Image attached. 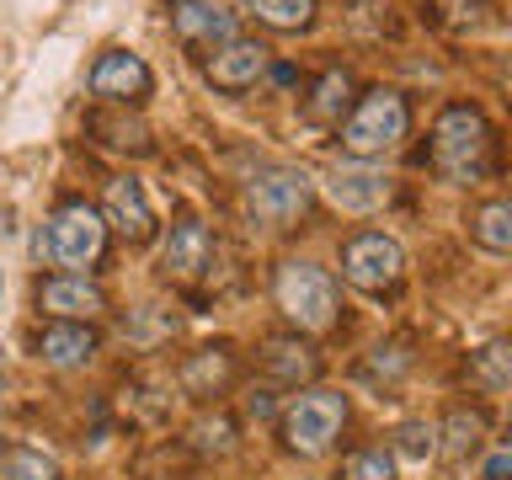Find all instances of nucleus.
<instances>
[{
    "instance_id": "obj_5",
    "label": "nucleus",
    "mask_w": 512,
    "mask_h": 480,
    "mask_svg": "<svg viewBox=\"0 0 512 480\" xmlns=\"http://www.w3.org/2000/svg\"><path fill=\"white\" fill-rule=\"evenodd\" d=\"M107 246V219L96 214L91 203H64L54 219H48V256H54L59 267H91L96 256Z\"/></svg>"
},
{
    "instance_id": "obj_4",
    "label": "nucleus",
    "mask_w": 512,
    "mask_h": 480,
    "mask_svg": "<svg viewBox=\"0 0 512 480\" xmlns=\"http://www.w3.org/2000/svg\"><path fill=\"white\" fill-rule=\"evenodd\" d=\"M342 422H347V400L336 390H310V395H299L294 406L283 411V438H288L294 454L315 459V454H326V448L336 443Z\"/></svg>"
},
{
    "instance_id": "obj_1",
    "label": "nucleus",
    "mask_w": 512,
    "mask_h": 480,
    "mask_svg": "<svg viewBox=\"0 0 512 480\" xmlns=\"http://www.w3.org/2000/svg\"><path fill=\"white\" fill-rule=\"evenodd\" d=\"M491 160V128L475 107H448L438 128H432V166L448 182H480Z\"/></svg>"
},
{
    "instance_id": "obj_2",
    "label": "nucleus",
    "mask_w": 512,
    "mask_h": 480,
    "mask_svg": "<svg viewBox=\"0 0 512 480\" xmlns=\"http://www.w3.org/2000/svg\"><path fill=\"white\" fill-rule=\"evenodd\" d=\"M272 294H278V310L294 320L299 331H326L336 320V283L315 262H283Z\"/></svg>"
},
{
    "instance_id": "obj_25",
    "label": "nucleus",
    "mask_w": 512,
    "mask_h": 480,
    "mask_svg": "<svg viewBox=\"0 0 512 480\" xmlns=\"http://www.w3.org/2000/svg\"><path fill=\"white\" fill-rule=\"evenodd\" d=\"M192 443H198L203 454H230V443H235V427L224 422V416H203V422L192 427Z\"/></svg>"
},
{
    "instance_id": "obj_27",
    "label": "nucleus",
    "mask_w": 512,
    "mask_h": 480,
    "mask_svg": "<svg viewBox=\"0 0 512 480\" xmlns=\"http://www.w3.org/2000/svg\"><path fill=\"white\" fill-rule=\"evenodd\" d=\"M486 480H512V454L491 459V464H486Z\"/></svg>"
},
{
    "instance_id": "obj_9",
    "label": "nucleus",
    "mask_w": 512,
    "mask_h": 480,
    "mask_svg": "<svg viewBox=\"0 0 512 480\" xmlns=\"http://www.w3.org/2000/svg\"><path fill=\"white\" fill-rule=\"evenodd\" d=\"M91 91L112 96V102H139V96H150V64L128 48H112L91 64Z\"/></svg>"
},
{
    "instance_id": "obj_26",
    "label": "nucleus",
    "mask_w": 512,
    "mask_h": 480,
    "mask_svg": "<svg viewBox=\"0 0 512 480\" xmlns=\"http://www.w3.org/2000/svg\"><path fill=\"white\" fill-rule=\"evenodd\" d=\"M432 438H438L432 427L406 422V427H400V454H406V459H422V454H432Z\"/></svg>"
},
{
    "instance_id": "obj_28",
    "label": "nucleus",
    "mask_w": 512,
    "mask_h": 480,
    "mask_svg": "<svg viewBox=\"0 0 512 480\" xmlns=\"http://www.w3.org/2000/svg\"><path fill=\"white\" fill-rule=\"evenodd\" d=\"M507 443H512V422H507Z\"/></svg>"
},
{
    "instance_id": "obj_22",
    "label": "nucleus",
    "mask_w": 512,
    "mask_h": 480,
    "mask_svg": "<svg viewBox=\"0 0 512 480\" xmlns=\"http://www.w3.org/2000/svg\"><path fill=\"white\" fill-rule=\"evenodd\" d=\"M352 102V80H347V70H331L326 80L315 86V102H310V118H320V123H331V118H342V107Z\"/></svg>"
},
{
    "instance_id": "obj_8",
    "label": "nucleus",
    "mask_w": 512,
    "mask_h": 480,
    "mask_svg": "<svg viewBox=\"0 0 512 480\" xmlns=\"http://www.w3.org/2000/svg\"><path fill=\"white\" fill-rule=\"evenodd\" d=\"M326 192H331V203L342 208V214H374V208L390 203V171L374 166V160H342V166H331L326 176Z\"/></svg>"
},
{
    "instance_id": "obj_17",
    "label": "nucleus",
    "mask_w": 512,
    "mask_h": 480,
    "mask_svg": "<svg viewBox=\"0 0 512 480\" xmlns=\"http://www.w3.org/2000/svg\"><path fill=\"white\" fill-rule=\"evenodd\" d=\"M224 379H230V352L224 347H203L182 363V390L187 395H214Z\"/></svg>"
},
{
    "instance_id": "obj_23",
    "label": "nucleus",
    "mask_w": 512,
    "mask_h": 480,
    "mask_svg": "<svg viewBox=\"0 0 512 480\" xmlns=\"http://www.w3.org/2000/svg\"><path fill=\"white\" fill-rule=\"evenodd\" d=\"M342 480H395V454L390 448H358V454H347Z\"/></svg>"
},
{
    "instance_id": "obj_14",
    "label": "nucleus",
    "mask_w": 512,
    "mask_h": 480,
    "mask_svg": "<svg viewBox=\"0 0 512 480\" xmlns=\"http://www.w3.org/2000/svg\"><path fill=\"white\" fill-rule=\"evenodd\" d=\"M208 251H214V240H208V230H203L198 219H176V224H171L166 267L176 272V278H198V272L208 267Z\"/></svg>"
},
{
    "instance_id": "obj_11",
    "label": "nucleus",
    "mask_w": 512,
    "mask_h": 480,
    "mask_svg": "<svg viewBox=\"0 0 512 480\" xmlns=\"http://www.w3.org/2000/svg\"><path fill=\"white\" fill-rule=\"evenodd\" d=\"M38 304H43L48 315H59V320H80V315H96V310H102L107 294H102L91 278H80V272H64V278L38 283Z\"/></svg>"
},
{
    "instance_id": "obj_13",
    "label": "nucleus",
    "mask_w": 512,
    "mask_h": 480,
    "mask_svg": "<svg viewBox=\"0 0 512 480\" xmlns=\"http://www.w3.org/2000/svg\"><path fill=\"white\" fill-rule=\"evenodd\" d=\"M171 27L182 43H235V16L208 6V0H176Z\"/></svg>"
},
{
    "instance_id": "obj_24",
    "label": "nucleus",
    "mask_w": 512,
    "mask_h": 480,
    "mask_svg": "<svg viewBox=\"0 0 512 480\" xmlns=\"http://www.w3.org/2000/svg\"><path fill=\"white\" fill-rule=\"evenodd\" d=\"M6 480H59L54 459H43L38 448H11L6 454Z\"/></svg>"
},
{
    "instance_id": "obj_7",
    "label": "nucleus",
    "mask_w": 512,
    "mask_h": 480,
    "mask_svg": "<svg viewBox=\"0 0 512 480\" xmlns=\"http://www.w3.org/2000/svg\"><path fill=\"white\" fill-rule=\"evenodd\" d=\"M310 176L304 171H288V166H278V171H262L256 182L246 187V208L262 224H272V230H283V224H294L304 208H310Z\"/></svg>"
},
{
    "instance_id": "obj_10",
    "label": "nucleus",
    "mask_w": 512,
    "mask_h": 480,
    "mask_svg": "<svg viewBox=\"0 0 512 480\" xmlns=\"http://www.w3.org/2000/svg\"><path fill=\"white\" fill-rule=\"evenodd\" d=\"M107 224H118V235L128 246H144L155 235V208L134 176H112L107 182Z\"/></svg>"
},
{
    "instance_id": "obj_15",
    "label": "nucleus",
    "mask_w": 512,
    "mask_h": 480,
    "mask_svg": "<svg viewBox=\"0 0 512 480\" xmlns=\"http://www.w3.org/2000/svg\"><path fill=\"white\" fill-rule=\"evenodd\" d=\"M262 368L278 384H299V379H315L320 358L299 342V336H272V342L262 347Z\"/></svg>"
},
{
    "instance_id": "obj_3",
    "label": "nucleus",
    "mask_w": 512,
    "mask_h": 480,
    "mask_svg": "<svg viewBox=\"0 0 512 480\" xmlns=\"http://www.w3.org/2000/svg\"><path fill=\"white\" fill-rule=\"evenodd\" d=\"M406 123H411V112H406V96L400 91H368L363 102H358V112L347 118V128H342V144L358 160H368V155H390L400 139H406Z\"/></svg>"
},
{
    "instance_id": "obj_6",
    "label": "nucleus",
    "mask_w": 512,
    "mask_h": 480,
    "mask_svg": "<svg viewBox=\"0 0 512 480\" xmlns=\"http://www.w3.org/2000/svg\"><path fill=\"white\" fill-rule=\"evenodd\" d=\"M400 267H406V256H400V246L384 230L352 235L347 251H342V278L352 288H363V294H384V288H395Z\"/></svg>"
},
{
    "instance_id": "obj_20",
    "label": "nucleus",
    "mask_w": 512,
    "mask_h": 480,
    "mask_svg": "<svg viewBox=\"0 0 512 480\" xmlns=\"http://www.w3.org/2000/svg\"><path fill=\"white\" fill-rule=\"evenodd\" d=\"M470 379L486 384V390H502V384H512V342L480 347L475 358H470Z\"/></svg>"
},
{
    "instance_id": "obj_12",
    "label": "nucleus",
    "mask_w": 512,
    "mask_h": 480,
    "mask_svg": "<svg viewBox=\"0 0 512 480\" xmlns=\"http://www.w3.org/2000/svg\"><path fill=\"white\" fill-rule=\"evenodd\" d=\"M267 70V48L262 43H251V38H235V43H224L214 59H208V80H214L219 91H246L256 86V75Z\"/></svg>"
},
{
    "instance_id": "obj_18",
    "label": "nucleus",
    "mask_w": 512,
    "mask_h": 480,
    "mask_svg": "<svg viewBox=\"0 0 512 480\" xmlns=\"http://www.w3.org/2000/svg\"><path fill=\"white\" fill-rule=\"evenodd\" d=\"M256 22H267V27H283V32H294V27H310L315 22V0H240Z\"/></svg>"
},
{
    "instance_id": "obj_21",
    "label": "nucleus",
    "mask_w": 512,
    "mask_h": 480,
    "mask_svg": "<svg viewBox=\"0 0 512 480\" xmlns=\"http://www.w3.org/2000/svg\"><path fill=\"white\" fill-rule=\"evenodd\" d=\"M480 432H486V416H480V411H454V416L443 422V438H448V443H443V454L459 464V459L480 443Z\"/></svg>"
},
{
    "instance_id": "obj_19",
    "label": "nucleus",
    "mask_w": 512,
    "mask_h": 480,
    "mask_svg": "<svg viewBox=\"0 0 512 480\" xmlns=\"http://www.w3.org/2000/svg\"><path fill=\"white\" fill-rule=\"evenodd\" d=\"M470 230H475V240H480L486 251H512V198L486 203V208L470 219Z\"/></svg>"
},
{
    "instance_id": "obj_16",
    "label": "nucleus",
    "mask_w": 512,
    "mask_h": 480,
    "mask_svg": "<svg viewBox=\"0 0 512 480\" xmlns=\"http://www.w3.org/2000/svg\"><path fill=\"white\" fill-rule=\"evenodd\" d=\"M91 352H96V331L91 326L59 320V326L43 331V363H54V368H80V363H91Z\"/></svg>"
}]
</instances>
